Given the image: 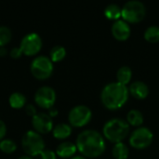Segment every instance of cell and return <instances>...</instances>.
Listing matches in <instances>:
<instances>
[{"mask_svg": "<svg viewBox=\"0 0 159 159\" xmlns=\"http://www.w3.org/2000/svg\"><path fill=\"white\" fill-rule=\"evenodd\" d=\"M75 145L77 151L86 158H96L102 156L106 148L103 135L95 129H85L80 132Z\"/></svg>", "mask_w": 159, "mask_h": 159, "instance_id": "1", "label": "cell"}, {"mask_svg": "<svg viewBox=\"0 0 159 159\" xmlns=\"http://www.w3.org/2000/svg\"><path fill=\"white\" fill-rule=\"evenodd\" d=\"M129 88L118 82H111L103 87L101 92V101L108 110H118L129 100Z\"/></svg>", "mask_w": 159, "mask_h": 159, "instance_id": "2", "label": "cell"}, {"mask_svg": "<svg viewBox=\"0 0 159 159\" xmlns=\"http://www.w3.org/2000/svg\"><path fill=\"white\" fill-rule=\"evenodd\" d=\"M129 125L122 118L115 117L108 120L102 128L104 139L113 143H122L129 134Z\"/></svg>", "mask_w": 159, "mask_h": 159, "instance_id": "3", "label": "cell"}, {"mask_svg": "<svg viewBox=\"0 0 159 159\" xmlns=\"http://www.w3.org/2000/svg\"><path fill=\"white\" fill-rule=\"evenodd\" d=\"M45 141L41 134L34 130H28L21 138V147L29 157L39 156L45 150Z\"/></svg>", "mask_w": 159, "mask_h": 159, "instance_id": "4", "label": "cell"}, {"mask_svg": "<svg viewBox=\"0 0 159 159\" xmlns=\"http://www.w3.org/2000/svg\"><path fill=\"white\" fill-rule=\"evenodd\" d=\"M146 16L145 5L139 0H130L122 7L121 18L128 23H139Z\"/></svg>", "mask_w": 159, "mask_h": 159, "instance_id": "5", "label": "cell"}, {"mask_svg": "<svg viewBox=\"0 0 159 159\" xmlns=\"http://www.w3.org/2000/svg\"><path fill=\"white\" fill-rule=\"evenodd\" d=\"M53 62L47 56L35 57L31 64L30 71L33 76L38 80H45L51 76L53 73Z\"/></svg>", "mask_w": 159, "mask_h": 159, "instance_id": "6", "label": "cell"}, {"mask_svg": "<svg viewBox=\"0 0 159 159\" xmlns=\"http://www.w3.org/2000/svg\"><path fill=\"white\" fill-rule=\"evenodd\" d=\"M154 141V133L147 127L136 128L130 134L129 142V145L137 150L148 148Z\"/></svg>", "mask_w": 159, "mask_h": 159, "instance_id": "7", "label": "cell"}, {"mask_svg": "<svg viewBox=\"0 0 159 159\" xmlns=\"http://www.w3.org/2000/svg\"><path fill=\"white\" fill-rule=\"evenodd\" d=\"M92 118L91 109L84 104L74 106L68 114L69 125L74 128H82L88 125Z\"/></svg>", "mask_w": 159, "mask_h": 159, "instance_id": "8", "label": "cell"}, {"mask_svg": "<svg viewBox=\"0 0 159 159\" xmlns=\"http://www.w3.org/2000/svg\"><path fill=\"white\" fill-rule=\"evenodd\" d=\"M43 41L40 35L36 33H30L24 35L20 41V48L25 56H34L42 48Z\"/></svg>", "mask_w": 159, "mask_h": 159, "instance_id": "9", "label": "cell"}, {"mask_svg": "<svg viewBox=\"0 0 159 159\" xmlns=\"http://www.w3.org/2000/svg\"><path fill=\"white\" fill-rule=\"evenodd\" d=\"M34 102L43 109H51L56 102V91L48 86L39 88L34 94Z\"/></svg>", "mask_w": 159, "mask_h": 159, "instance_id": "10", "label": "cell"}, {"mask_svg": "<svg viewBox=\"0 0 159 159\" xmlns=\"http://www.w3.org/2000/svg\"><path fill=\"white\" fill-rule=\"evenodd\" d=\"M32 126L34 130L39 134H48L53 129L52 118L46 113H37L32 118Z\"/></svg>", "mask_w": 159, "mask_h": 159, "instance_id": "11", "label": "cell"}, {"mask_svg": "<svg viewBox=\"0 0 159 159\" xmlns=\"http://www.w3.org/2000/svg\"><path fill=\"white\" fill-rule=\"evenodd\" d=\"M111 33L113 36L118 41H126L129 38L131 30L129 23L120 19L113 22L111 27Z\"/></svg>", "mask_w": 159, "mask_h": 159, "instance_id": "12", "label": "cell"}, {"mask_svg": "<svg viewBox=\"0 0 159 159\" xmlns=\"http://www.w3.org/2000/svg\"><path fill=\"white\" fill-rule=\"evenodd\" d=\"M129 88V94L137 100H144L149 95V87L143 81L137 80L130 83Z\"/></svg>", "mask_w": 159, "mask_h": 159, "instance_id": "13", "label": "cell"}, {"mask_svg": "<svg viewBox=\"0 0 159 159\" xmlns=\"http://www.w3.org/2000/svg\"><path fill=\"white\" fill-rule=\"evenodd\" d=\"M77 151L75 143L71 142H62L56 148V155L61 158H72Z\"/></svg>", "mask_w": 159, "mask_h": 159, "instance_id": "14", "label": "cell"}, {"mask_svg": "<svg viewBox=\"0 0 159 159\" xmlns=\"http://www.w3.org/2000/svg\"><path fill=\"white\" fill-rule=\"evenodd\" d=\"M72 127L66 123H60L52 129V135L57 140H65L72 134Z\"/></svg>", "mask_w": 159, "mask_h": 159, "instance_id": "15", "label": "cell"}, {"mask_svg": "<svg viewBox=\"0 0 159 159\" xmlns=\"http://www.w3.org/2000/svg\"><path fill=\"white\" fill-rule=\"evenodd\" d=\"M126 121L129 123V126L132 127H142L144 121V116L143 113L137 109H131L128 114H127V118Z\"/></svg>", "mask_w": 159, "mask_h": 159, "instance_id": "16", "label": "cell"}, {"mask_svg": "<svg viewBox=\"0 0 159 159\" xmlns=\"http://www.w3.org/2000/svg\"><path fill=\"white\" fill-rule=\"evenodd\" d=\"M132 78V70L128 65L121 66L116 72V82L127 86L129 84Z\"/></svg>", "mask_w": 159, "mask_h": 159, "instance_id": "17", "label": "cell"}, {"mask_svg": "<svg viewBox=\"0 0 159 159\" xmlns=\"http://www.w3.org/2000/svg\"><path fill=\"white\" fill-rule=\"evenodd\" d=\"M104 16L111 20H117L121 18L122 13V7L118 6L117 4H109L104 8Z\"/></svg>", "mask_w": 159, "mask_h": 159, "instance_id": "18", "label": "cell"}, {"mask_svg": "<svg viewBox=\"0 0 159 159\" xmlns=\"http://www.w3.org/2000/svg\"><path fill=\"white\" fill-rule=\"evenodd\" d=\"M112 155L115 159H128L129 156V149L123 142L117 143H115L112 149Z\"/></svg>", "mask_w": 159, "mask_h": 159, "instance_id": "19", "label": "cell"}, {"mask_svg": "<svg viewBox=\"0 0 159 159\" xmlns=\"http://www.w3.org/2000/svg\"><path fill=\"white\" fill-rule=\"evenodd\" d=\"M8 102L13 109H20L26 104V97L20 92H13L8 98Z\"/></svg>", "mask_w": 159, "mask_h": 159, "instance_id": "20", "label": "cell"}, {"mask_svg": "<svg viewBox=\"0 0 159 159\" xmlns=\"http://www.w3.org/2000/svg\"><path fill=\"white\" fill-rule=\"evenodd\" d=\"M144 39L152 44L159 42V26L157 25H151L146 28L143 34Z\"/></svg>", "mask_w": 159, "mask_h": 159, "instance_id": "21", "label": "cell"}, {"mask_svg": "<svg viewBox=\"0 0 159 159\" xmlns=\"http://www.w3.org/2000/svg\"><path fill=\"white\" fill-rule=\"evenodd\" d=\"M66 57V49L62 46H54L49 52V59L52 62L61 61Z\"/></svg>", "mask_w": 159, "mask_h": 159, "instance_id": "22", "label": "cell"}, {"mask_svg": "<svg viewBox=\"0 0 159 159\" xmlns=\"http://www.w3.org/2000/svg\"><path fill=\"white\" fill-rule=\"evenodd\" d=\"M17 150V144L10 139H4L0 142V151L5 154H13Z\"/></svg>", "mask_w": 159, "mask_h": 159, "instance_id": "23", "label": "cell"}, {"mask_svg": "<svg viewBox=\"0 0 159 159\" xmlns=\"http://www.w3.org/2000/svg\"><path fill=\"white\" fill-rule=\"evenodd\" d=\"M11 30L7 26H0V48L5 47L11 40Z\"/></svg>", "mask_w": 159, "mask_h": 159, "instance_id": "24", "label": "cell"}, {"mask_svg": "<svg viewBox=\"0 0 159 159\" xmlns=\"http://www.w3.org/2000/svg\"><path fill=\"white\" fill-rule=\"evenodd\" d=\"M39 156H40L41 159H57L56 153L51 150H48V149H45Z\"/></svg>", "mask_w": 159, "mask_h": 159, "instance_id": "25", "label": "cell"}, {"mask_svg": "<svg viewBox=\"0 0 159 159\" xmlns=\"http://www.w3.org/2000/svg\"><path fill=\"white\" fill-rule=\"evenodd\" d=\"M25 112L29 116H32V118L37 114L36 108H35V106L34 104H27L25 106Z\"/></svg>", "mask_w": 159, "mask_h": 159, "instance_id": "26", "label": "cell"}, {"mask_svg": "<svg viewBox=\"0 0 159 159\" xmlns=\"http://www.w3.org/2000/svg\"><path fill=\"white\" fill-rule=\"evenodd\" d=\"M9 55H10V57H11L12 59H15V60H16V59H20V58L21 57L22 52H21V50H20V48H13L10 50Z\"/></svg>", "mask_w": 159, "mask_h": 159, "instance_id": "27", "label": "cell"}, {"mask_svg": "<svg viewBox=\"0 0 159 159\" xmlns=\"http://www.w3.org/2000/svg\"><path fill=\"white\" fill-rule=\"evenodd\" d=\"M6 134H7V125L3 120L0 119V142L4 140Z\"/></svg>", "mask_w": 159, "mask_h": 159, "instance_id": "28", "label": "cell"}, {"mask_svg": "<svg viewBox=\"0 0 159 159\" xmlns=\"http://www.w3.org/2000/svg\"><path fill=\"white\" fill-rule=\"evenodd\" d=\"M58 115V110L57 109H55V108H51V109H49V112H48V116L52 118V117H54V116H56Z\"/></svg>", "mask_w": 159, "mask_h": 159, "instance_id": "29", "label": "cell"}, {"mask_svg": "<svg viewBox=\"0 0 159 159\" xmlns=\"http://www.w3.org/2000/svg\"><path fill=\"white\" fill-rule=\"evenodd\" d=\"M7 54V49L5 47L0 48V56H5Z\"/></svg>", "mask_w": 159, "mask_h": 159, "instance_id": "30", "label": "cell"}, {"mask_svg": "<svg viewBox=\"0 0 159 159\" xmlns=\"http://www.w3.org/2000/svg\"><path fill=\"white\" fill-rule=\"evenodd\" d=\"M18 159H34V157H29V156H27V155H25V156H22V157H20Z\"/></svg>", "mask_w": 159, "mask_h": 159, "instance_id": "31", "label": "cell"}, {"mask_svg": "<svg viewBox=\"0 0 159 159\" xmlns=\"http://www.w3.org/2000/svg\"><path fill=\"white\" fill-rule=\"evenodd\" d=\"M70 159H88V158L84 157L83 156H75V157H72V158H70Z\"/></svg>", "mask_w": 159, "mask_h": 159, "instance_id": "32", "label": "cell"}]
</instances>
